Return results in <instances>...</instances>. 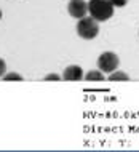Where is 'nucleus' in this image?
<instances>
[{
  "instance_id": "f257e3e1",
  "label": "nucleus",
  "mask_w": 139,
  "mask_h": 152,
  "mask_svg": "<svg viewBox=\"0 0 139 152\" xmlns=\"http://www.w3.org/2000/svg\"><path fill=\"white\" fill-rule=\"evenodd\" d=\"M115 7L110 3V0H90L88 2V15L95 18L98 23L109 21L114 16Z\"/></svg>"
},
{
  "instance_id": "f03ea898",
  "label": "nucleus",
  "mask_w": 139,
  "mask_h": 152,
  "mask_svg": "<svg viewBox=\"0 0 139 152\" xmlns=\"http://www.w3.org/2000/svg\"><path fill=\"white\" fill-rule=\"evenodd\" d=\"M77 34L85 40H93L99 34V24L95 18L87 15L83 18H80L79 23H77Z\"/></svg>"
},
{
  "instance_id": "7ed1b4c3",
  "label": "nucleus",
  "mask_w": 139,
  "mask_h": 152,
  "mask_svg": "<svg viewBox=\"0 0 139 152\" xmlns=\"http://www.w3.org/2000/svg\"><path fill=\"white\" fill-rule=\"evenodd\" d=\"M118 66H120V59H118V56L114 51H104L98 58V67L104 74H110L117 71Z\"/></svg>"
},
{
  "instance_id": "20e7f679",
  "label": "nucleus",
  "mask_w": 139,
  "mask_h": 152,
  "mask_svg": "<svg viewBox=\"0 0 139 152\" xmlns=\"http://www.w3.org/2000/svg\"><path fill=\"white\" fill-rule=\"evenodd\" d=\"M67 11L72 18L80 19L88 15V2L85 0H71L67 3Z\"/></svg>"
},
{
  "instance_id": "39448f33",
  "label": "nucleus",
  "mask_w": 139,
  "mask_h": 152,
  "mask_svg": "<svg viewBox=\"0 0 139 152\" xmlns=\"http://www.w3.org/2000/svg\"><path fill=\"white\" fill-rule=\"evenodd\" d=\"M63 80H67V82H80L83 80V69L77 64H72V66H67L64 69V74H63Z\"/></svg>"
},
{
  "instance_id": "423d86ee",
  "label": "nucleus",
  "mask_w": 139,
  "mask_h": 152,
  "mask_svg": "<svg viewBox=\"0 0 139 152\" xmlns=\"http://www.w3.org/2000/svg\"><path fill=\"white\" fill-rule=\"evenodd\" d=\"M107 80H110V82H128L130 80V75L126 72H123V71H114V72H110L109 74V79Z\"/></svg>"
},
{
  "instance_id": "0eeeda50",
  "label": "nucleus",
  "mask_w": 139,
  "mask_h": 152,
  "mask_svg": "<svg viewBox=\"0 0 139 152\" xmlns=\"http://www.w3.org/2000/svg\"><path fill=\"white\" fill-rule=\"evenodd\" d=\"M104 79H106L104 72H101L99 69L98 71H90L87 75H83V80H87V82H103Z\"/></svg>"
},
{
  "instance_id": "6e6552de",
  "label": "nucleus",
  "mask_w": 139,
  "mask_h": 152,
  "mask_svg": "<svg viewBox=\"0 0 139 152\" xmlns=\"http://www.w3.org/2000/svg\"><path fill=\"white\" fill-rule=\"evenodd\" d=\"M3 80L5 82H23L24 77L18 72H7L5 75H3Z\"/></svg>"
},
{
  "instance_id": "1a4fd4ad",
  "label": "nucleus",
  "mask_w": 139,
  "mask_h": 152,
  "mask_svg": "<svg viewBox=\"0 0 139 152\" xmlns=\"http://www.w3.org/2000/svg\"><path fill=\"white\" fill-rule=\"evenodd\" d=\"M43 80L45 82H59V80H63V79H61L58 74H47V75L43 77Z\"/></svg>"
},
{
  "instance_id": "9d476101",
  "label": "nucleus",
  "mask_w": 139,
  "mask_h": 152,
  "mask_svg": "<svg viewBox=\"0 0 139 152\" xmlns=\"http://www.w3.org/2000/svg\"><path fill=\"white\" fill-rule=\"evenodd\" d=\"M110 3H112L114 7H117V8H123V7H126L128 0H110Z\"/></svg>"
},
{
  "instance_id": "9b49d317",
  "label": "nucleus",
  "mask_w": 139,
  "mask_h": 152,
  "mask_svg": "<svg viewBox=\"0 0 139 152\" xmlns=\"http://www.w3.org/2000/svg\"><path fill=\"white\" fill-rule=\"evenodd\" d=\"M5 74H7V63H5V59L0 58V77H3Z\"/></svg>"
},
{
  "instance_id": "f8f14e48",
  "label": "nucleus",
  "mask_w": 139,
  "mask_h": 152,
  "mask_svg": "<svg viewBox=\"0 0 139 152\" xmlns=\"http://www.w3.org/2000/svg\"><path fill=\"white\" fill-rule=\"evenodd\" d=\"M2 16H3V13H2V10H0V19H2Z\"/></svg>"
}]
</instances>
